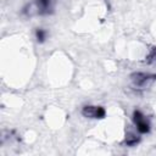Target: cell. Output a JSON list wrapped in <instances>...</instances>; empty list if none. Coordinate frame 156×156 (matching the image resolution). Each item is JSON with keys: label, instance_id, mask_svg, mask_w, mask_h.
I'll return each mask as SVG.
<instances>
[{"label": "cell", "instance_id": "obj_1", "mask_svg": "<svg viewBox=\"0 0 156 156\" xmlns=\"http://www.w3.org/2000/svg\"><path fill=\"white\" fill-rule=\"evenodd\" d=\"M132 87L138 90H145L154 85L156 82L155 73H146V72H134L129 76Z\"/></svg>", "mask_w": 156, "mask_h": 156}, {"label": "cell", "instance_id": "obj_2", "mask_svg": "<svg viewBox=\"0 0 156 156\" xmlns=\"http://www.w3.org/2000/svg\"><path fill=\"white\" fill-rule=\"evenodd\" d=\"M133 122L140 134H147L150 132V122L139 110H135L133 112Z\"/></svg>", "mask_w": 156, "mask_h": 156}, {"label": "cell", "instance_id": "obj_3", "mask_svg": "<svg viewBox=\"0 0 156 156\" xmlns=\"http://www.w3.org/2000/svg\"><path fill=\"white\" fill-rule=\"evenodd\" d=\"M82 115L87 118H95V119H101L106 116V111L102 106H93V105H87L82 110Z\"/></svg>", "mask_w": 156, "mask_h": 156}, {"label": "cell", "instance_id": "obj_4", "mask_svg": "<svg viewBox=\"0 0 156 156\" xmlns=\"http://www.w3.org/2000/svg\"><path fill=\"white\" fill-rule=\"evenodd\" d=\"M33 6L35 7V13L48 15L54 10V0H34Z\"/></svg>", "mask_w": 156, "mask_h": 156}, {"label": "cell", "instance_id": "obj_5", "mask_svg": "<svg viewBox=\"0 0 156 156\" xmlns=\"http://www.w3.org/2000/svg\"><path fill=\"white\" fill-rule=\"evenodd\" d=\"M139 141H140V136H139V135H136V134L133 133V132L127 133L126 139H124V144H126L127 146H134V145H136Z\"/></svg>", "mask_w": 156, "mask_h": 156}, {"label": "cell", "instance_id": "obj_6", "mask_svg": "<svg viewBox=\"0 0 156 156\" xmlns=\"http://www.w3.org/2000/svg\"><path fill=\"white\" fill-rule=\"evenodd\" d=\"M35 38H37L38 43H44L46 39V32L43 28H38L35 30Z\"/></svg>", "mask_w": 156, "mask_h": 156}, {"label": "cell", "instance_id": "obj_7", "mask_svg": "<svg viewBox=\"0 0 156 156\" xmlns=\"http://www.w3.org/2000/svg\"><path fill=\"white\" fill-rule=\"evenodd\" d=\"M146 61H147L149 63H156V48H154V49L150 51V54H149L147 57H146Z\"/></svg>", "mask_w": 156, "mask_h": 156}]
</instances>
